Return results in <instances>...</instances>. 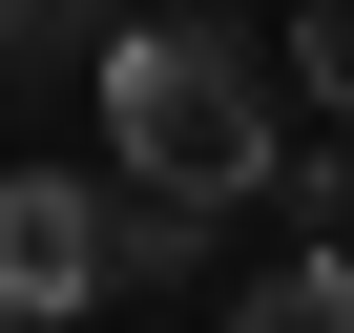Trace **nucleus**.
Returning <instances> with one entry per match:
<instances>
[{
    "instance_id": "nucleus-4",
    "label": "nucleus",
    "mask_w": 354,
    "mask_h": 333,
    "mask_svg": "<svg viewBox=\"0 0 354 333\" xmlns=\"http://www.w3.org/2000/svg\"><path fill=\"white\" fill-rule=\"evenodd\" d=\"M292 84H313V104L354 125V0H292Z\"/></svg>"
},
{
    "instance_id": "nucleus-1",
    "label": "nucleus",
    "mask_w": 354,
    "mask_h": 333,
    "mask_svg": "<svg viewBox=\"0 0 354 333\" xmlns=\"http://www.w3.org/2000/svg\"><path fill=\"white\" fill-rule=\"evenodd\" d=\"M104 166L146 209H188V229H230L250 188H271V63L230 42V21H104Z\"/></svg>"
},
{
    "instance_id": "nucleus-2",
    "label": "nucleus",
    "mask_w": 354,
    "mask_h": 333,
    "mask_svg": "<svg viewBox=\"0 0 354 333\" xmlns=\"http://www.w3.org/2000/svg\"><path fill=\"white\" fill-rule=\"evenodd\" d=\"M84 292H125V188L21 166V188H0V312H21V333H63Z\"/></svg>"
},
{
    "instance_id": "nucleus-3",
    "label": "nucleus",
    "mask_w": 354,
    "mask_h": 333,
    "mask_svg": "<svg viewBox=\"0 0 354 333\" xmlns=\"http://www.w3.org/2000/svg\"><path fill=\"white\" fill-rule=\"evenodd\" d=\"M230 333H354V250H292V271H250V292H230Z\"/></svg>"
},
{
    "instance_id": "nucleus-5",
    "label": "nucleus",
    "mask_w": 354,
    "mask_h": 333,
    "mask_svg": "<svg viewBox=\"0 0 354 333\" xmlns=\"http://www.w3.org/2000/svg\"><path fill=\"white\" fill-rule=\"evenodd\" d=\"M146 21H209V0H146Z\"/></svg>"
}]
</instances>
